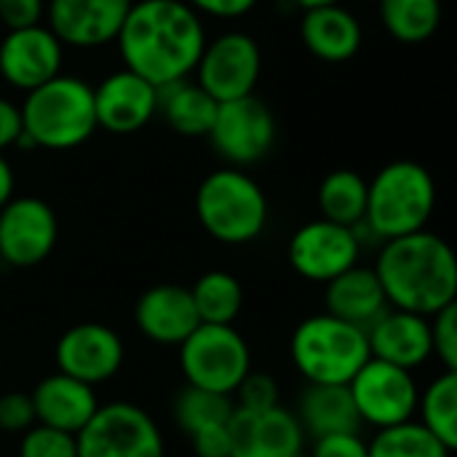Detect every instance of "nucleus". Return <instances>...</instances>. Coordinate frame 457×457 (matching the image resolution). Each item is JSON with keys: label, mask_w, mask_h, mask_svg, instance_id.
Wrapping results in <instances>:
<instances>
[{"label": "nucleus", "mask_w": 457, "mask_h": 457, "mask_svg": "<svg viewBox=\"0 0 457 457\" xmlns=\"http://www.w3.org/2000/svg\"><path fill=\"white\" fill-rule=\"evenodd\" d=\"M115 40L126 70L163 88L195 72L206 29L185 0H137Z\"/></svg>", "instance_id": "1"}, {"label": "nucleus", "mask_w": 457, "mask_h": 457, "mask_svg": "<svg viewBox=\"0 0 457 457\" xmlns=\"http://www.w3.org/2000/svg\"><path fill=\"white\" fill-rule=\"evenodd\" d=\"M386 300L396 311L431 319L457 300V262L453 246L428 230L383 241L375 262Z\"/></svg>", "instance_id": "2"}, {"label": "nucleus", "mask_w": 457, "mask_h": 457, "mask_svg": "<svg viewBox=\"0 0 457 457\" xmlns=\"http://www.w3.org/2000/svg\"><path fill=\"white\" fill-rule=\"evenodd\" d=\"M21 110V131L35 147L72 150L96 131L94 88L75 75H56L27 91Z\"/></svg>", "instance_id": "3"}, {"label": "nucleus", "mask_w": 457, "mask_h": 457, "mask_svg": "<svg viewBox=\"0 0 457 457\" xmlns=\"http://www.w3.org/2000/svg\"><path fill=\"white\" fill-rule=\"evenodd\" d=\"M436 209V182L415 161H394L367 182L364 225L378 241L402 238L426 230Z\"/></svg>", "instance_id": "4"}, {"label": "nucleus", "mask_w": 457, "mask_h": 457, "mask_svg": "<svg viewBox=\"0 0 457 457\" xmlns=\"http://www.w3.org/2000/svg\"><path fill=\"white\" fill-rule=\"evenodd\" d=\"M289 356L305 383L348 386L372 353L367 329L324 311L297 324Z\"/></svg>", "instance_id": "5"}, {"label": "nucleus", "mask_w": 457, "mask_h": 457, "mask_svg": "<svg viewBox=\"0 0 457 457\" xmlns=\"http://www.w3.org/2000/svg\"><path fill=\"white\" fill-rule=\"evenodd\" d=\"M195 214L214 241L241 246L262 236L268 225V198L249 174L220 169L198 185Z\"/></svg>", "instance_id": "6"}, {"label": "nucleus", "mask_w": 457, "mask_h": 457, "mask_svg": "<svg viewBox=\"0 0 457 457\" xmlns=\"http://www.w3.org/2000/svg\"><path fill=\"white\" fill-rule=\"evenodd\" d=\"M185 386L233 396L252 372V351L233 324H198L179 345Z\"/></svg>", "instance_id": "7"}, {"label": "nucleus", "mask_w": 457, "mask_h": 457, "mask_svg": "<svg viewBox=\"0 0 457 457\" xmlns=\"http://www.w3.org/2000/svg\"><path fill=\"white\" fill-rule=\"evenodd\" d=\"M75 442L78 457H166L158 423L131 402L99 404Z\"/></svg>", "instance_id": "8"}, {"label": "nucleus", "mask_w": 457, "mask_h": 457, "mask_svg": "<svg viewBox=\"0 0 457 457\" xmlns=\"http://www.w3.org/2000/svg\"><path fill=\"white\" fill-rule=\"evenodd\" d=\"M348 391L361 426H372L375 431L412 420L420 399L415 372L372 356L353 375Z\"/></svg>", "instance_id": "9"}, {"label": "nucleus", "mask_w": 457, "mask_h": 457, "mask_svg": "<svg viewBox=\"0 0 457 457\" xmlns=\"http://www.w3.org/2000/svg\"><path fill=\"white\" fill-rule=\"evenodd\" d=\"M262 54L252 35L230 29L206 40L195 64L198 86L217 102H230L254 94L260 80Z\"/></svg>", "instance_id": "10"}, {"label": "nucleus", "mask_w": 457, "mask_h": 457, "mask_svg": "<svg viewBox=\"0 0 457 457\" xmlns=\"http://www.w3.org/2000/svg\"><path fill=\"white\" fill-rule=\"evenodd\" d=\"M206 137L225 161L249 166L270 153L276 142V118L262 99L249 94L241 99L220 102Z\"/></svg>", "instance_id": "11"}, {"label": "nucleus", "mask_w": 457, "mask_h": 457, "mask_svg": "<svg viewBox=\"0 0 457 457\" xmlns=\"http://www.w3.org/2000/svg\"><path fill=\"white\" fill-rule=\"evenodd\" d=\"M287 257L297 276L313 284H327L348 268L359 265L361 241L356 238L353 228L321 217L295 230L287 246Z\"/></svg>", "instance_id": "12"}, {"label": "nucleus", "mask_w": 457, "mask_h": 457, "mask_svg": "<svg viewBox=\"0 0 457 457\" xmlns=\"http://www.w3.org/2000/svg\"><path fill=\"white\" fill-rule=\"evenodd\" d=\"M59 222L54 209L35 195L11 198L0 206V260L11 268H35L56 246Z\"/></svg>", "instance_id": "13"}, {"label": "nucleus", "mask_w": 457, "mask_h": 457, "mask_svg": "<svg viewBox=\"0 0 457 457\" xmlns=\"http://www.w3.org/2000/svg\"><path fill=\"white\" fill-rule=\"evenodd\" d=\"M230 457H305V431L281 404L268 410L236 407L228 420Z\"/></svg>", "instance_id": "14"}, {"label": "nucleus", "mask_w": 457, "mask_h": 457, "mask_svg": "<svg viewBox=\"0 0 457 457\" xmlns=\"http://www.w3.org/2000/svg\"><path fill=\"white\" fill-rule=\"evenodd\" d=\"M54 359H56V372L96 388L120 372L126 348L115 329L96 321H86L70 327L56 340Z\"/></svg>", "instance_id": "15"}, {"label": "nucleus", "mask_w": 457, "mask_h": 457, "mask_svg": "<svg viewBox=\"0 0 457 457\" xmlns=\"http://www.w3.org/2000/svg\"><path fill=\"white\" fill-rule=\"evenodd\" d=\"M62 62L64 46L43 24L8 29L0 40V75L19 91H32L56 78L62 72Z\"/></svg>", "instance_id": "16"}, {"label": "nucleus", "mask_w": 457, "mask_h": 457, "mask_svg": "<svg viewBox=\"0 0 457 457\" xmlns=\"http://www.w3.org/2000/svg\"><path fill=\"white\" fill-rule=\"evenodd\" d=\"M134 0H51L48 29L62 46L99 48L118 37Z\"/></svg>", "instance_id": "17"}, {"label": "nucleus", "mask_w": 457, "mask_h": 457, "mask_svg": "<svg viewBox=\"0 0 457 457\" xmlns=\"http://www.w3.org/2000/svg\"><path fill=\"white\" fill-rule=\"evenodd\" d=\"M94 112L96 129L137 134L158 112V88L131 70H118L94 88Z\"/></svg>", "instance_id": "18"}, {"label": "nucleus", "mask_w": 457, "mask_h": 457, "mask_svg": "<svg viewBox=\"0 0 457 457\" xmlns=\"http://www.w3.org/2000/svg\"><path fill=\"white\" fill-rule=\"evenodd\" d=\"M370 353L372 359L396 364L402 370L415 372L428 359H434L431 345V319L388 308L375 324L367 327Z\"/></svg>", "instance_id": "19"}, {"label": "nucleus", "mask_w": 457, "mask_h": 457, "mask_svg": "<svg viewBox=\"0 0 457 457\" xmlns=\"http://www.w3.org/2000/svg\"><path fill=\"white\" fill-rule=\"evenodd\" d=\"M137 329L158 345H179L198 324V313L187 287L158 284L150 287L134 305Z\"/></svg>", "instance_id": "20"}, {"label": "nucleus", "mask_w": 457, "mask_h": 457, "mask_svg": "<svg viewBox=\"0 0 457 457\" xmlns=\"http://www.w3.org/2000/svg\"><path fill=\"white\" fill-rule=\"evenodd\" d=\"M29 399L35 410V423L72 434V436L94 418L99 407L94 386H86L62 372L43 378L29 394Z\"/></svg>", "instance_id": "21"}, {"label": "nucleus", "mask_w": 457, "mask_h": 457, "mask_svg": "<svg viewBox=\"0 0 457 457\" xmlns=\"http://www.w3.org/2000/svg\"><path fill=\"white\" fill-rule=\"evenodd\" d=\"M300 37L316 59L337 64L359 54L364 32L356 13H351L340 3H332V5L308 8L303 13Z\"/></svg>", "instance_id": "22"}, {"label": "nucleus", "mask_w": 457, "mask_h": 457, "mask_svg": "<svg viewBox=\"0 0 457 457\" xmlns=\"http://www.w3.org/2000/svg\"><path fill=\"white\" fill-rule=\"evenodd\" d=\"M324 287H327V292H324L327 313H332L343 321H351L361 329L375 324L391 308L375 268L353 265L345 273H340L337 278L327 281Z\"/></svg>", "instance_id": "23"}, {"label": "nucleus", "mask_w": 457, "mask_h": 457, "mask_svg": "<svg viewBox=\"0 0 457 457\" xmlns=\"http://www.w3.org/2000/svg\"><path fill=\"white\" fill-rule=\"evenodd\" d=\"M295 415H297L305 436H311V439H319L327 434L361 431V420L356 415L348 386L308 383V388L300 394Z\"/></svg>", "instance_id": "24"}, {"label": "nucleus", "mask_w": 457, "mask_h": 457, "mask_svg": "<svg viewBox=\"0 0 457 457\" xmlns=\"http://www.w3.org/2000/svg\"><path fill=\"white\" fill-rule=\"evenodd\" d=\"M217 99H212L198 83H190L187 78L158 88V110L182 137H206L217 115Z\"/></svg>", "instance_id": "25"}, {"label": "nucleus", "mask_w": 457, "mask_h": 457, "mask_svg": "<svg viewBox=\"0 0 457 457\" xmlns=\"http://www.w3.org/2000/svg\"><path fill=\"white\" fill-rule=\"evenodd\" d=\"M319 212L329 222L356 228L367 214V179L351 169L327 174L319 185Z\"/></svg>", "instance_id": "26"}, {"label": "nucleus", "mask_w": 457, "mask_h": 457, "mask_svg": "<svg viewBox=\"0 0 457 457\" xmlns=\"http://www.w3.org/2000/svg\"><path fill=\"white\" fill-rule=\"evenodd\" d=\"M415 415H420V426L428 428L445 447H450L453 453L457 450V372L445 370L442 375H436L426 391H420L418 399V410Z\"/></svg>", "instance_id": "27"}, {"label": "nucleus", "mask_w": 457, "mask_h": 457, "mask_svg": "<svg viewBox=\"0 0 457 457\" xmlns=\"http://www.w3.org/2000/svg\"><path fill=\"white\" fill-rule=\"evenodd\" d=\"M190 297L201 324H233L244 308V287L225 270L204 273L190 287Z\"/></svg>", "instance_id": "28"}, {"label": "nucleus", "mask_w": 457, "mask_h": 457, "mask_svg": "<svg viewBox=\"0 0 457 457\" xmlns=\"http://www.w3.org/2000/svg\"><path fill=\"white\" fill-rule=\"evenodd\" d=\"M380 21L402 43H423L442 24V0H378Z\"/></svg>", "instance_id": "29"}, {"label": "nucleus", "mask_w": 457, "mask_h": 457, "mask_svg": "<svg viewBox=\"0 0 457 457\" xmlns=\"http://www.w3.org/2000/svg\"><path fill=\"white\" fill-rule=\"evenodd\" d=\"M233 410H236L233 396L204 391L195 386H185L174 396V404H171V415L187 436H193L204 428H212V426H225L230 420Z\"/></svg>", "instance_id": "30"}, {"label": "nucleus", "mask_w": 457, "mask_h": 457, "mask_svg": "<svg viewBox=\"0 0 457 457\" xmlns=\"http://www.w3.org/2000/svg\"><path fill=\"white\" fill-rule=\"evenodd\" d=\"M367 445L370 457H453V450L445 447L415 418L391 428H380Z\"/></svg>", "instance_id": "31"}, {"label": "nucleus", "mask_w": 457, "mask_h": 457, "mask_svg": "<svg viewBox=\"0 0 457 457\" xmlns=\"http://www.w3.org/2000/svg\"><path fill=\"white\" fill-rule=\"evenodd\" d=\"M19 457H78V442L72 434L35 423L21 434Z\"/></svg>", "instance_id": "32"}, {"label": "nucleus", "mask_w": 457, "mask_h": 457, "mask_svg": "<svg viewBox=\"0 0 457 457\" xmlns=\"http://www.w3.org/2000/svg\"><path fill=\"white\" fill-rule=\"evenodd\" d=\"M431 345L442 367L457 372V303L431 316Z\"/></svg>", "instance_id": "33"}, {"label": "nucleus", "mask_w": 457, "mask_h": 457, "mask_svg": "<svg viewBox=\"0 0 457 457\" xmlns=\"http://www.w3.org/2000/svg\"><path fill=\"white\" fill-rule=\"evenodd\" d=\"M236 407L241 410H268L278 404V383L268 372H249L233 394Z\"/></svg>", "instance_id": "34"}, {"label": "nucleus", "mask_w": 457, "mask_h": 457, "mask_svg": "<svg viewBox=\"0 0 457 457\" xmlns=\"http://www.w3.org/2000/svg\"><path fill=\"white\" fill-rule=\"evenodd\" d=\"M29 426H35V410L29 394L11 391L0 396V431L8 434H24Z\"/></svg>", "instance_id": "35"}, {"label": "nucleus", "mask_w": 457, "mask_h": 457, "mask_svg": "<svg viewBox=\"0 0 457 457\" xmlns=\"http://www.w3.org/2000/svg\"><path fill=\"white\" fill-rule=\"evenodd\" d=\"M305 457H370V445L367 439H361L359 431L327 434L313 439L311 455Z\"/></svg>", "instance_id": "36"}, {"label": "nucleus", "mask_w": 457, "mask_h": 457, "mask_svg": "<svg viewBox=\"0 0 457 457\" xmlns=\"http://www.w3.org/2000/svg\"><path fill=\"white\" fill-rule=\"evenodd\" d=\"M43 13H46L43 0H0V24L5 29L40 24Z\"/></svg>", "instance_id": "37"}, {"label": "nucleus", "mask_w": 457, "mask_h": 457, "mask_svg": "<svg viewBox=\"0 0 457 457\" xmlns=\"http://www.w3.org/2000/svg\"><path fill=\"white\" fill-rule=\"evenodd\" d=\"M190 439L193 455L195 457H230V434H228V423L225 426H212L204 428Z\"/></svg>", "instance_id": "38"}, {"label": "nucleus", "mask_w": 457, "mask_h": 457, "mask_svg": "<svg viewBox=\"0 0 457 457\" xmlns=\"http://www.w3.org/2000/svg\"><path fill=\"white\" fill-rule=\"evenodd\" d=\"M185 3L195 8L198 13H206L214 19H238L257 5V0H185Z\"/></svg>", "instance_id": "39"}, {"label": "nucleus", "mask_w": 457, "mask_h": 457, "mask_svg": "<svg viewBox=\"0 0 457 457\" xmlns=\"http://www.w3.org/2000/svg\"><path fill=\"white\" fill-rule=\"evenodd\" d=\"M19 134H21V110L0 96V153L16 147Z\"/></svg>", "instance_id": "40"}, {"label": "nucleus", "mask_w": 457, "mask_h": 457, "mask_svg": "<svg viewBox=\"0 0 457 457\" xmlns=\"http://www.w3.org/2000/svg\"><path fill=\"white\" fill-rule=\"evenodd\" d=\"M11 198H13V169L8 158L0 153V206L8 204Z\"/></svg>", "instance_id": "41"}, {"label": "nucleus", "mask_w": 457, "mask_h": 457, "mask_svg": "<svg viewBox=\"0 0 457 457\" xmlns=\"http://www.w3.org/2000/svg\"><path fill=\"white\" fill-rule=\"evenodd\" d=\"M295 5H300L303 11L308 8H319V5H332V3H340V0H292Z\"/></svg>", "instance_id": "42"}]
</instances>
